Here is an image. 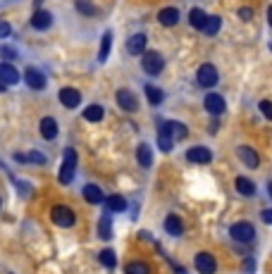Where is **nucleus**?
<instances>
[{
  "instance_id": "nucleus-40",
  "label": "nucleus",
  "mask_w": 272,
  "mask_h": 274,
  "mask_svg": "<svg viewBox=\"0 0 272 274\" xmlns=\"http://www.w3.org/2000/svg\"><path fill=\"white\" fill-rule=\"evenodd\" d=\"M5 89H7V83L3 81V79H0V93H5Z\"/></svg>"
},
{
  "instance_id": "nucleus-31",
  "label": "nucleus",
  "mask_w": 272,
  "mask_h": 274,
  "mask_svg": "<svg viewBox=\"0 0 272 274\" xmlns=\"http://www.w3.org/2000/svg\"><path fill=\"white\" fill-rule=\"evenodd\" d=\"M146 98H148V103L151 105H160L165 96H162V91L158 89V86H151V83H148L146 86Z\"/></svg>"
},
{
  "instance_id": "nucleus-5",
  "label": "nucleus",
  "mask_w": 272,
  "mask_h": 274,
  "mask_svg": "<svg viewBox=\"0 0 272 274\" xmlns=\"http://www.w3.org/2000/svg\"><path fill=\"white\" fill-rule=\"evenodd\" d=\"M196 81L201 83L203 89H213L217 83V69L213 65H201L196 72Z\"/></svg>"
},
{
  "instance_id": "nucleus-12",
  "label": "nucleus",
  "mask_w": 272,
  "mask_h": 274,
  "mask_svg": "<svg viewBox=\"0 0 272 274\" xmlns=\"http://www.w3.org/2000/svg\"><path fill=\"white\" fill-rule=\"evenodd\" d=\"M203 105H205V110H208L210 115H222L224 110H227V105H224V98L217 96V93H208L205 96V100H203Z\"/></svg>"
},
{
  "instance_id": "nucleus-8",
  "label": "nucleus",
  "mask_w": 272,
  "mask_h": 274,
  "mask_svg": "<svg viewBox=\"0 0 272 274\" xmlns=\"http://www.w3.org/2000/svg\"><path fill=\"white\" fill-rule=\"evenodd\" d=\"M194 265L201 274H215V269H217V262L210 253H198L194 258Z\"/></svg>"
},
{
  "instance_id": "nucleus-9",
  "label": "nucleus",
  "mask_w": 272,
  "mask_h": 274,
  "mask_svg": "<svg viewBox=\"0 0 272 274\" xmlns=\"http://www.w3.org/2000/svg\"><path fill=\"white\" fill-rule=\"evenodd\" d=\"M24 79H27V86L31 91H43V89H46V76H43L41 69L29 67L27 72H24Z\"/></svg>"
},
{
  "instance_id": "nucleus-34",
  "label": "nucleus",
  "mask_w": 272,
  "mask_h": 274,
  "mask_svg": "<svg viewBox=\"0 0 272 274\" xmlns=\"http://www.w3.org/2000/svg\"><path fill=\"white\" fill-rule=\"evenodd\" d=\"M127 274H151V269H148L146 262H141V260H134L127 265Z\"/></svg>"
},
{
  "instance_id": "nucleus-10",
  "label": "nucleus",
  "mask_w": 272,
  "mask_h": 274,
  "mask_svg": "<svg viewBox=\"0 0 272 274\" xmlns=\"http://www.w3.org/2000/svg\"><path fill=\"white\" fill-rule=\"evenodd\" d=\"M186 160L189 162H196V164H208L213 160V153L208 148H203V145H194V148H189L186 151Z\"/></svg>"
},
{
  "instance_id": "nucleus-27",
  "label": "nucleus",
  "mask_w": 272,
  "mask_h": 274,
  "mask_svg": "<svg viewBox=\"0 0 272 274\" xmlns=\"http://www.w3.org/2000/svg\"><path fill=\"white\" fill-rule=\"evenodd\" d=\"M74 7H77V12L84 14V17H93V14H96L93 0H74Z\"/></svg>"
},
{
  "instance_id": "nucleus-13",
  "label": "nucleus",
  "mask_w": 272,
  "mask_h": 274,
  "mask_svg": "<svg viewBox=\"0 0 272 274\" xmlns=\"http://www.w3.org/2000/svg\"><path fill=\"white\" fill-rule=\"evenodd\" d=\"M146 34H134L127 38V53L129 55H141L146 53Z\"/></svg>"
},
{
  "instance_id": "nucleus-41",
  "label": "nucleus",
  "mask_w": 272,
  "mask_h": 274,
  "mask_svg": "<svg viewBox=\"0 0 272 274\" xmlns=\"http://www.w3.org/2000/svg\"><path fill=\"white\" fill-rule=\"evenodd\" d=\"M267 22H270V27H272V7L267 10Z\"/></svg>"
},
{
  "instance_id": "nucleus-19",
  "label": "nucleus",
  "mask_w": 272,
  "mask_h": 274,
  "mask_svg": "<svg viewBox=\"0 0 272 274\" xmlns=\"http://www.w3.org/2000/svg\"><path fill=\"white\" fill-rule=\"evenodd\" d=\"M136 160H139L141 167H151L153 164V151H151V145L148 143H141L139 148H136Z\"/></svg>"
},
{
  "instance_id": "nucleus-23",
  "label": "nucleus",
  "mask_w": 272,
  "mask_h": 274,
  "mask_svg": "<svg viewBox=\"0 0 272 274\" xmlns=\"http://www.w3.org/2000/svg\"><path fill=\"white\" fill-rule=\"evenodd\" d=\"M110 48H112V31H105L103 38H100V53H98V60H100V62L108 60Z\"/></svg>"
},
{
  "instance_id": "nucleus-35",
  "label": "nucleus",
  "mask_w": 272,
  "mask_h": 274,
  "mask_svg": "<svg viewBox=\"0 0 272 274\" xmlns=\"http://www.w3.org/2000/svg\"><path fill=\"white\" fill-rule=\"evenodd\" d=\"M0 57H3L5 62H10V60H14V57H17V50L10 48V46H0Z\"/></svg>"
},
{
  "instance_id": "nucleus-11",
  "label": "nucleus",
  "mask_w": 272,
  "mask_h": 274,
  "mask_svg": "<svg viewBox=\"0 0 272 274\" xmlns=\"http://www.w3.org/2000/svg\"><path fill=\"white\" fill-rule=\"evenodd\" d=\"M60 103L65 105V108H79V103H81V93H79L77 89H72V86H65L62 91H60Z\"/></svg>"
},
{
  "instance_id": "nucleus-32",
  "label": "nucleus",
  "mask_w": 272,
  "mask_h": 274,
  "mask_svg": "<svg viewBox=\"0 0 272 274\" xmlns=\"http://www.w3.org/2000/svg\"><path fill=\"white\" fill-rule=\"evenodd\" d=\"M14 160H17V162H38V164H43L46 162V155H41V153H29V155H24V153H17V155H14Z\"/></svg>"
},
{
  "instance_id": "nucleus-15",
  "label": "nucleus",
  "mask_w": 272,
  "mask_h": 274,
  "mask_svg": "<svg viewBox=\"0 0 272 274\" xmlns=\"http://www.w3.org/2000/svg\"><path fill=\"white\" fill-rule=\"evenodd\" d=\"M38 129H41V136L48 138V141H53V138L57 136V131H60V127H57V122L53 119V117H43L41 124H38Z\"/></svg>"
},
{
  "instance_id": "nucleus-17",
  "label": "nucleus",
  "mask_w": 272,
  "mask_h": 274,
  "mask_svg": "<svg viewBox=\"0 0 272 274\" xmlns=\"http://www.w3.org/2000/svg\"><path fill=\"white\" fill-rule=\"evenodd\" d=\"M158 145H160L162 153H170L172 151V145H175V136L170 134V129L165 127V122L160 124V131H158Z\"/></svg>"
},
{
  "instance_id": "nucleus-24",
  "label": "nucleus",
  "mask_w": 272,
  "mask_h": 274,
  "mask_svg": "<svg viewBox=\"0 0 272 274\" xmlns=\"http://www.w3.org/2000/svg\"><path fill=\"white\" fill-rule=\"evenodd\" d=\"M234 186H237V191L241 193V196H253V193H256V186H253V181H251V179H246V177H237Z\"/></svg>"
},
{
  "instance_id": "nucleus-33",
  "label": "nucleus",
  "mask_w": 272,
  "mask_h": 274,
  "mask_svg": "<svg viewBox=\"0 0 272 274\" xmlns=\"http://www.w3.org/2000/svg\"><path fill=\"white\" fill-rule=\"evenodd\" d=\"M98 260L103 262V267L112 269L115 265H117V258H115V253H112L110 248H105V250H100V255H98Z\"/></svg>"
},
{
  "instance_id": "nucleus-29",
  "label": "nucleus",
  "mask_w": 272,
  "mask_h": 274,
  "mask_svg": "<svg viewBox=\"0 0 272 274\" xmlns=\"http://www.w3.org/2000/svg\"><path fill=\"white\" fill-rule=\"evenodd\" d=\"M84 119L86 122H100L103 119V108L100 105H89L84 110Z\"/></svg>"
},
{
  "instance_id": "nucleus-16",
  "label": "nucleus",
  "mask_w": 272,
  "mask_h": 274,
  "mask_svg": "<svg viewBox=\"0 0 272 274\" xmlns=\"http://www.w3.org/2000/svg\"><path fill=\"white\" fill-rule=\"evenodd\" d=\"M0 79L7 83V86H12V83H19V72L10 65V62H0Z\"/></svg>"
},
{
  "instance_id": "nucleus-21",
  "label": "nucleus",
  "mask_w": 272,
  "mask_h": 274,
  "mask_svg": "<svg viewBox=\"0 0 272 274\" xmlns=\"http://www.w3.org/2000/svg\"><path fill=\"white\" fill-rule=\"evenodd\" d=\"M165 231H168L170 236H181L184 224H181V219L177 217V215H168V217H165Z\"/></svg>"
},
{
  "instance_id": "nucleus-28",
  "label": "nucleus",
  "mask_w": 272,
  "mask_h": 274,
  "mask_svg": "<svg viewBox=\"0 0 272 274\" xmlns=\"http://www.w3.org/2000/svg\"><path fill=\"white\" fill-rule=\"evenodd\" d=\"M220 27H222V19L220 17H208V22H205V27H203V34L205 36H215L217 31H220Z\"/></svg>"
},
{
  "instance_id": "nucleus-36",
  "label": "nucleus",
  "mask_w": 272,
  "mask_h": 274,
  "mask_svg": "<svg viewBox=\"0 0 272 274\" xmlns=\"http://www.w3.org/2000/svg\"><path fill=\"white\" fill-rule=\"evenodd\" d=\"M10 34H12V27H10L5 19H0V38H7Z\"/></svg>"
},
{
  "instance_id": "nucleus-18",
  "label": "nucleus",
  "mask_w": 272,
  "mask_h": 274,
  "mask_svg": "<svg viewBox=\"0 0 272 274\" xmlns=\"http://www.w3.org/2000/svg\"><path fill=\"white\" fill-rule=\"evenodd\" d=\"M158 22H160L162 27H175L177 22H179V10L177 7H162L160 14H158Z\"/></svg>"
},
{
  "instance_id": "nucleus-42",
  "label": "nucleus",
  "mask_w": 272,
  "mask_h": 274,
  "mask_svg": "<svg viewBox=\"0 0 272 274\" xmlns=\"http://www.w3.org/2000/svg\"><path fill=\"white\" fill-rule=\"evenodd\" d=\"M267 186H270V188H267V191H270V196H272V181H270V184H267Z\"/></svg>"
},
{
  "instance_id": "nucleus-1",
  "label": "nucleus",
  "mask_w": 272,
  "mask_h": 274,
  "mask_svg": "<svg viewBox=\"0 0 272 274\" xmlns=\"http://www.w3.org/2000/svg\"><path fill=\"white\" fill-rule=\"evenodd\" d=\"M141 67H143V72L151 76H158L165 69V57H162L158 50H146L143 53V57H141Z\"/></svg>"
},
{
  "instance_id": "nucleus-7",
  "label": "nucleus",
  "mask_w": 272,
  "mask_h": 274,
  "mask_svg": "<svg viewBox=\"0 0 272 274\" xmlns=\"http://www.w3.org/2000/svg\"><path fill=\"white\" fill-rule=\"evenodd\" d=\"M31 27L38 29V31H46V29L53 27V14L48 10H41V7H36L34 14H31Z\"/></svg>"
},
{
  "instance_id": "nucleus-38",
  "label": "nucleus",
  "mask_w": 272,
  "mask_h": 274,
  "mask_svg": "<svg viewBox=\"0 0 272 274\" xmlns=\"http://www.w3.org/2000/svg\"><path fill=\"white\" fill-rule=\"evenodd\" d=\"M251 10H248V7H241V10H239V17H241V19H244V22H248V19H251Z\"/></svg>"
},
{
  "instance_id": "nucleus-30",
  "label": "nucleus",
  "mask_w": 272,
  "mask_h": 274,
  "mask_svg": "<svg viewBox=\"0 0 272 274\" xmlns=\"http://www.w3.org/2000/svg\"><path fill=\"white\" fill-rule=\"evenodd\" d=\"M105 203H108V210H110V213H122L127 207V200L122 198V196H110V198H105Z\"/></svg>"
},
{
  "instance_id": "nucleus-6",
  "label": "nucleus",
  "mask_w": 272,
  "mask_h": 274,
  "mask_svg": "<svg viewBox=\"0 0 272 274\" xmlns=\"http://www.w3.org/2000/svg\"><path fill=\"white\" fill-rule=\"evenodd\" d=\"M115 98H117V105L124 110V112H136V110H139V100H136V96H134L129 89H119Z\"/></svg>"
},
{
  "instance_id": "nucleus-14",
  "label": "nucleus",
  "mask_w": 272,
  "mask_h": 274,
  "mask_svg": "<svg viewBox=\"0 0 272 274\" xmlns=\"http://www.w3.org/2000/svg\"><path fill=\"white\" fill-rule=\"evenodd\" d=\"M237 155H239V160H241V162L248 167V170H256V167L260 164L258 153L253 151V148H248V145H241V148L237 151Z\"/></svg>"
},
{
  "instance_id": "nucleus-37",
  "label": "nucleus",
  "mask_w": 272,
  "mask_h": 274,
  "mask_svg": "<svg viewBox=\"0 0 272 274\" xmlns=\"http://www.w3.org/2000/svg\"><path fill=\"white\" fill-rule=\"evenodd\" d=\"M260 112H263L267 119H272V103L270 100H263V103H260Z\"/></svg>"
},
{
  "instance_id": "nucleus-3",
  "label": "nucleus",
  "mask_w": 272,
  "mask_h": 274,
  "mask_svg": "<svg viewBox=\"0 0 272 274\" xmlns=\"http://www.w3.org/2000/svg\"><path fill=\"white\" fill-rule=\"evenodd\" d=\"M50 219H53V224L62 226V229H70V226H74V222H77L74 213H72L67 205H55L53 207V210H50Z\"/></svg>"
},
{
  "instance_id": "nucleus-20",
  "label": "nucleus",
  "mask_w": 272,
  "mask_h": 274,
  "mask_svg": "<svg viewBox=\"0 0 272 274\" xmlns=\"http://www.w3.org/2000/svg\"><path fill=\"white\" fill-rule=\"evenodd\" d=\"M205 22H208V14L203 12L201 7H194V10L189 12V24H191L194 29H198V31H203Z\"/></svg>"
},
{
  "instance_id": "nucleus-39",
  "label": "nucleus",
  "mask_w": 272,
  "mask_h": 274,
  "mask_svg": "<svg viewBox=\"0 0 272 274\" xmlns=\"http://www.w3.org/2000/svg\"><path fill=\"white\" fill-rule=\"evenodd\" d=\"M260 217H263V222L272 224V210H263V215H260Z\"/></svg>"
},
{
  "instance_id": "nucleus-26",
  "label": "nucleus",
  "mask_w": 272,
  "mask_h": 274,
  "mask_svg": "<svg viewBox=\"0 0 272 274\" xmlns=\"http://www.w3.org/2000/svg\"><path fill=\"white\" fill-rule=\"evenodd\" d=\"M165 127L170 129V134L175 136V141H181V138H186V124H181V122H165Z\"/></svg>"
},
{
  "instance_id": "nucleus-2",
  "label": "nucleus",
  "mask_w": 272,
  "mask_h": 274,
  "mask_svg": "<svg viewBox=\"0 0 272 274\" xmlns=\"http://www.w3.org/2000/svg\"><path fill=\"white\" fill-rule=\"evenodd\" d=\"M74 172H77V153L74 148H67L65 151V160H62V170H60V184H72L74 181Z\"/></svg>"
},
{
  "instance_id": "nucleus-4",
  "label": "nucleus",
  "mask_w": 272,
  "mask_h": 274,
  "mask_svg": "<svg viewBox=\"0 0 272 274\" xmlns=\"http://www.w3.org/2000/svg\"><path fill=\"white\" fill-rule=\"evenodd\" d=\"M232 239L239 241V243H248V241H253V236H256V229H253V224H248V222H237V224L229 229Z\"/></svg>"
},
{
  "instance_id": "nucleus-22",
  "label": "nucleus",
  "mask_w": 272,
  "mask_h": 274,
  "mask_svg": "<svg viewBox=\"0 0 272 274\" xmlns=\"http://www.w3.org/2000/svg\"><path fill=\"white\" fill-rule=\"evenodd\" d=\"M84 198L89 200V203H93V205H98V203H103L105 200V196H103V191H100L98 186L89 184V186H84Z\"/></svg>"
},
{
  "instance_id": "nucleus-43",
  "label": "nucleus",
  "mask_w": 272,
  "mask_h": 274,
  "mask_svg": "<svg viewBox=\"0 0 272 274\" xmlns=\"http://www.w3.org/2000/svg\"><path fill=\"white\" fill-rule=\"evenodd\" d=\"M41 3H43V0H36V7H38V5H41Z\"/></svg>"
},
{
  "instance_id": "nucleus-25",
  "label": "nucleus",
  "mask_w": 272,
  "mask_h": 274,
  "mask_svg": "<svg viewBox=\"0 0 272 274\" xmlns=\"http://www.w3.org/2000/svg\"><path fill=\"white\" fill-rule=\"evenodd\" d=\"M98 236L103 241H108L112 236V222H110V215H103L100 222H98Z\"/></svg>"
}]
</instances>
